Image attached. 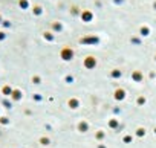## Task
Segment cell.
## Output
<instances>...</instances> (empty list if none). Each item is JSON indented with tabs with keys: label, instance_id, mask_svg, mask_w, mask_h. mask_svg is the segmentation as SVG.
<instances>
[{
	"label": "cell",
	"instance_id": "1",
	"mask_svg": "<svg viewBox=\"0 0 156 148\" xmlns=\"http://www.w3.org/2000/svg\"><path fill=\"white\" fill-rule=\"evenodd\" d=\"M3 38H5V34H3V32H0V40H3Z\"/></svg>",
	"mask_w": 156,
	"mask_h": 148
},
{
	"label": "cell",
	"instance_id": "2",
	"mask_svg": "<svg viewBox=\"0 0 156 148\" xmlns=\"http://www.w3.org/2000/svg\"><path fill=\"white\" fill-rule=\"evenodd\" d=\"M0 22H2V19H0Z\"/></svg>",
	"mask_w": 156,
	"mask_h": 148
}]
</instances>
